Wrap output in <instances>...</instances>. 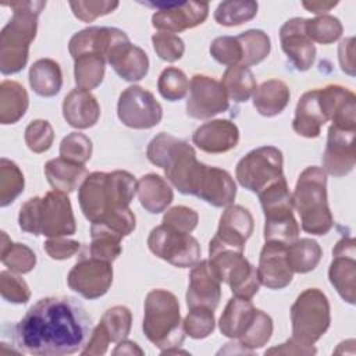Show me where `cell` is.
Segmentation results:
<instances>
[{
    "label": "cell",
    "mask_w": 356,
    "mask_h": 356,
    "mask_svg": "<svg viewBox=\"0 0 356 356\" xmlns=\"http://www.w3.org/2000/svg\"><path fill=\"white\" fill-rule=\"evenodd\" d=\"M157 11L152 15V25L160 32L178 33L203 24L209 15L206 1L179 3H147Z\"/></svg>",
    "instance_id": "cell-15"
},
{
    "label": "cell",
    "mask_w": 356,
    "mask_h": 356,
    "mask_svg": "<svg viewBox=\"0 0 356 356\" xmlns=\"http://www.w3.org/2000/svg\"><path fill=\"white\" fill-rule=\"evenodd\" d=\"M253 232V217L248 209L239 204H229L220 217L216 242L245 250V243Z\"/></svg>",
    "instance_id": "cell-24"
},
{
    "label": "cell",
    "mask_w": 356,
    "mask_h": 356,
    "mask_svg": "<svg viewBox=\"0 0 356 356\" xmlns=\"http://www.w3.org/2000/svg\"><path fill=\"white\" fill-rule=\"evenodd\" d=\"M353 38H346L343 40H341L339 46H338V60H339V65L341 70L353 76L355 75V51H353Z\"/></svg>",
    "instance_id": "cell-58"
},
{
    "label": "cell",
    "mask_w": 356,
    "mask_h": 356,
    "mask_svg": "<svg viewBox=\"0 0 356 356\" xmlns=\"http://www.w3.org/2000/svg\"><path fill=\"white\" fill-rule=\"evenodd\" d=\"M28 79L32 90L42 97L56 96L63 86L61 68L58 63L51 58L35 61L29 68Z\"/></svg>",
    "instance_id": "cell-33"
},
{
    "label": "cell",
    "mask_w": 356,
    "mask_h": 356,
    "mask_svg": "<svg viewBox=\"0 0 356 356\" xmlns=\"http://www.w3.org/2000/svg\"><path fill=\"white\" fill-rule=\"evenodd\" d=\"M118 1H70V7L74 13V15L83 21V22H92L96 18L102 15H107L113 13L118 7Z\"/></svg>",
    "instance_id": "cell-55"
},
{
    "label": "cell",
    "mask_w": 356,
    "mask_h": 356,
    "mask_svg": "<svg viewBox=\"0 0 356 356\" xmlns=\"http://www.w3.org/2000/svg\"><path fill=\"white\" fill-rule=\"evenodd\" d=\"M197 213L186 206H174L163 216V224L171 229L191 234L197 227Z\"/></svg>",
    "instance_id": "cell-54"
},
{
    "label": "cell",
    "mask_w": 356,
    "mask_h": 356,
    "mask_svg": "<svg viewBox=\"0 0 356 356\" xmlns=\"http://www.w3.org/2000/svg\"><path fill=\"white\" fill-rule=\"evenodd\" d=\"M90 227L100 228L104 231H108L120 238L128 236L136 227V218L135 214L131 211L129 207L127 209H118L106 213L100 218L92 222Z\"/></svg>",
    "instance_id": "cell-48"
},
{
    "label": "cell",
    "mask_w": 356,
    "mask_h": 356,
    "mask_svg": "<svg viewBox=\"0 0 356 356\" xmlns=\"http://www.w3.org/2000/svg\"><path fill=\"white\" fill-rule=\"evenodd\" d=\"M44 175L54 191L71 193L79 188L88 177V170L83 164L57 157L44 164Z\"/></svg>",
    "instance_id": "cell-29"
},
{
    "label": "cell",
    "mask_w": 356,
    "mask_h": 356,
    "mask_svg": "<svg viewBox=\"0 0 356 356\" xmlns=\"http://www.w3.org/2000/svg\"><path fill=\"white\" fill-rule=\"evenodd\" d=\"M292 341L302 346H313L330 328V302L318 288L300 292L291 307Z\"/></svg>",
    "instance_id": "cell-10"
},
{
    "label": "cell",
    "mask_w": 356,
    "mask_h": 356,
    "mask_svg": "<svg viewBox=\"0 0 356 356\" xmlns=\"http://www.w3.org/2000/svg\"><path fill=\"white\" fill-rule=\"evenodd\" d=\"M92 150V140L81 132L68 134L60 143V157L78 164H85L90 159Z\"/></svg>",
    "instance_id": "cell-49"
},
{
    "label": "cell",
    "mask_w": 356,
    "mask_h": 356,
    "mask_svg": "<svg viewBox=\"0 0 356 356\" xmlns=\"http://www.w3.org/2000/svg\"><path fill=\"white\" fill-rule=\"evenodd\" d=\"M157 89L165 100L177 102L186 96L189 90V79L182 70L177 67H167L159 76Z\"/></svg>",
    "instance_id": "cell-45"
},
{
    "label": "cell",
    "mask_w": 356,
    "mask_h": 356,
    "mask_svg": "<svg viewBox=\"0 0 356 356\" xmlns=\"http://www.w3.org/2000/svg\"><path fill=\"white\" fill-rule=\"evenodd\" d=\"M182 327L185 334L193 339L207 338L216 327L214 310L204 306L189 309L186 317L182 321Z\"/></svg>",
    "instance_id": "cell-47"
},
{
    "label": "cell",
    "mask_w": 356,
    "mask_h": 356,
    "mask_svg": "<svg viewBox=\"0 0 356 356\" xmlns=\"http://www.w3.org/2000/svg\"><path fill=\"white\" fill-rule=\"evenodd\" d=\"M257 8L259 4L252 0L221 1L214 11V19L222 26L242 25L256 17Z\"/></svg>",
    "instance_id": "cell-40"
},
{
    "label": "cell",
    "mask_w": 356,
    "mask_h": 356,
    "mask_svg": "<svg viewBox=\"0 0 356 356\" xmlns=\"http://www.w3.org/2000/svg\"><path fill=\"white\" fill-rule=\"evenodd\" d=\"M102 327L108 334L111 342H120L127 339L131 325H132V313L125 306H113L104 312L100 318Z\"/></svg>",
    "instance_id": "cell-46"
},
{
    "label": "cell",
    "mask_w": 356,
    "mask_h": 356,
    "mask_svg": "<svg viewBox=\"0 0 356 356\" xmlns=\"http://www.w3.org/2000/svg\"><path fill=\"white\" fill-rule=\"evenodd\" d=\"M356 129H341L330 125L327 146L323 153V170L332 177L348 175L356 163L355 152Z\"/></svg>",
    "instance_id": "cell-19"
},
{
    "label": "cell",
    "mask_w": 356,
    "mask_h": 356,
    "mask_svg": "<svg viewBox=\"0 0 356 356\" xmlns=\"http://www.w3.org/2000/svg\"><path fill=\"white\" fill-rule=\"evenodd\" d=\"M146 156L152 164L164 170L165 178L182 195H196L206 164L197 161L195 149L184 139L160 132L147 145Z\"/></svg>",
    "instance_id": "cell-2"
},
{
    "label": "cell",
    "mask_w": 356,
    "mask_h": 356,
    "mask_svg": "<svg viewBox=\"0 0 356 356\" xmlns=\"http://www.w3.org/2000/svg\"><path fill=\"white\" fill-rule=\"evenodd\" d=\"M209 264L216 277L229 285L234 296L250 300L259 292L257 270L243 256L242 249L225 246L211 239L209 243Z\"/></svg>",
    "instance_id": "cell-9"
},
{
    "label": "cell",
    "mask_w": 356,
    "mask_h": 356,
    "mask_svg": "<svg viewBox=\"0 0 356 356\" xmlns=\"http://www.w3.org/2000/svg\"><path fill=\"white\" fill-rule=\"evenodd\" d=\"M221 85L228 96V100L245 103L256 90V81L252 71L243 65L228 67L221 78Z\"/></svg>",
    "instance_id": "cell-37"
},
{
    "label": "cell",
    "mask_w": 356,
    "mask_h": 356,
    "mask_svg": "<svg viewBox=\"0 0 356 356\" xmlns=\"http://www.w3.org/2000/svg\"><path fill=\"white\" fill-rule=\"evenodd\" d=\"M106 57L99 53H83L74 58V76L78 89L90 92L96 89L104 78Z\"/></svg>",
    "instance_id": "cell-35"
},
{
    "label": "cell",
    "mask_w": 356,
    "mask_h": 356,
    "mask_svg": "<svg viewBox=\"0 0 356 356\" xmlns=\"http://www.w3.org/2000/svg\"><path fill=\"white\" fill-rule=\"evenodd\" d=\"M106 61L124 81L138 82L149 72V57L139 46L131 43L128 35L118 29L107 54Z\"/></svg>",
    "instance_id": "cell-17"
},
{
    "label": "cell",
    "mask_w": 356,
    "mask_h": 356,
    "mask_svg": "<svg viewBox=\"0 0 356 356\" xmlns=\"http://www.w3.org/2000/svg\"><path fill=\"white\" fill-rule=\"evenodd\" d=\"M0 293L4 300L17 305H24L31 298L28 284L13 271L0 273Z\"/></svg>",
    "instance_id": "cell-52"
},
{
    "label": "cell",
    "mask_w": 356,
    "mask_h": 356,
    "mask_svg": "<svg viewBox=\"0 0 356 356\" xmlns=\"http://www.w3.org/2000/svg\"><path fill=\"white\" fill-rule=\"evenodd\" d=\"M273 334V320L263 310H256L252 321L249 323L245 332L238 338L239 345L248 350L259 349L264 346Z\"/></svg>",
    "instance_id": "cell-43"
},
{
    "label": "cell",
    "mask_w": 356,
    "mask_h": 356,
    "mask_svg": "<svg viewBox=\"0 0 356 356\" xmlns=\"http://www.w3.org/2000/svg\"><path fill=\"white\" fill-rule=\"evenodd\" d=\"M113 355H143V350L138 346V343L124 339L120 341L117 348L113 350Z\"/></svg>",
    "instance_id": "cell-61"
},
{
    "label": "cell",
    "mask_w": 356,
    "mask_h": 356,
    "mask_svg": "<svg viewBox=\"0 0 356 356\" xmlns=\"http://www.w3.org/2000/svg\"><path fill=\"white\" fill-rule=\"evenodd\" d=\"M81 248V243L74 239H67L65 236L49 238L43 249L53 260H65L72 257Z\"/></svg>",
    "instance_id": "cell-56"
},
{
    "label": "cell",
    "mask_w": 356,
    "mask_h": 356,
    "mask_svg": "<svg viewBox=\"0 0 356 356\" xmlns=\"http://www.w3.org/2000/svg\"><path fill=\"white\" fill-rule=\"evenodd\" d=\"M292 204L300 217V227L312 235H325L334 225L327 202V174L321 167H306L295 185Z\"/></svg>",
    "instance_id": "cell-6"
},
{
    "label": "cell",
    "mask_w": 356,
    "mask_h": 356,
    "mask_svg": "<svg viewBox=\"0 0 356 356\" xmlns=\"http://www.w3.org/2000/svg\"><path fill=\"white\" fill-rule=\"evenodd\" d=\"M256 310L257 309L252 305L249 299L238 296L231 298L218 321L221 334L227 338L238 339L248 328Z\"/></svg>",
    "instance_id": "cell-32"
},
{
    "label": "cell",
    "mask_w": 356,
    "mask_h": 356,
    "mask_svg": "<svg viewBox=\"0 0 356 356\" xmlns=\"http://www.w3.org/2000/svg\"><path fill=\"white\" fill-rule=\"evenodd\" d=\"M0 259L8 270L17 274H26L36 266L35 252L24 243L13 242L4 231L1 232Z\"/></svg>",
    "instance_id": "cell-38"
},
{
    "label": "cell",
    "mask_w": 356,
    "mask_h": 356,
    "mask_svg": "<svg viewBox=\"0 0 356 356\" xmlns=\"http://www.w3.org/2000/svg\"><path fill=\"white\" fill-rule=\"evenodd\" d=\"M286 246L278 242H266L259 257L257 277L268 289H282L293 278V271L286 259Z\"/></svg>",
    "instance_id": "cell-22"
},
{
    "label": "cell",
    "mask_w": 356,
    "mask_h": 356,
    "mask_svg": "<svg viewBox=\"0 0 356 356\" xmlns=\"http://www.w3.org/2000/svg\"><path fill=\"white\" fill-rule=\"evenodd\" d=\"M259 200L264 213V241L291 245L299 238V225L293 217L292 195L285 177L261 189Z\"/></svg>",
    "instance_id": "cell-8"
},
{
    "label": "cell",
    "mask_w": 356,
    "mask_h": 356,
    "mask_svg": "<svg viewBox=\"0 0 356 356\" xmlns=\"http://www.w3.org/2000/svg\"><path fill=\"white\" fill-rule=\"evenodd\" d=\"M90 238H92V242L89 246L90 257H95L102 261L113 263L122 253V246H121L122 238L108 231L90 227Z\"/></svg>",
    "instance_id": "cell-44"
},
{
    "label": "cell",
    "mask_w": 356,
    "mask_h": 356,
    "mask_svg": "<svg viewBox=\"0 0 356 356\" xmlns=\"http://www.w3.org/2000/svg\"><path fill=\"white\" fill-rule=\"evenodd\" d=\"M195 196L214 207H227L235 200L236 185L228 171L206 165Z\"/></svg>",
    "instance_id": "cell-26"
},
{
    "label": "cell",
    "mask_w": 356,
    "mask_h": 356,
    "mask_svg": "<svg viewBox=\"0 0 356 356\" xmlns=\"http://www.w3.org/2000/svg\"><path fill=\"white\" fill-rule=\"evenodd\" d=\"M25 143L33 153L47 152L54 140V131L47 120H33L25 128Z\"/></svg>",
    "instance_id": "cell-50"
},
{
    "label": "cell",
    "mask_w": 356,
    "mask_h": 356,
    "mask_svg": "<svg viewBox=\"0 0 356 356\" xmlns=\"http://www.w3.org/2000/svg\"><path fill=\"white\" fill-rule=\"evenodd\" d=\"M142 328L146 338L161 352L182 345L185 331L179 302L174 293L165 289H152L146 295Z\"/></svg>",
    "instance_id": "cell-7"
},
{
    "label": "cell",
    "mask_w": 356,
    "mask_h": 356,
    "mask_svg": "<svg viewBox=\"0 0 356 356\" xmlns=\"http://www.w3.org/2000/svg\"><path fill=\"white\" fill-rule=\"evenodd\" d=\"M70 289L85 299H97L107 293L113 284L111 263L95 257L81 259L74 264L67 275Z\"/></svg>",
    "instance_id": "cell-16"
},
{
    "label": "cell",
    "mask_w": 356,
    "mask_h": 356,
    "mask_svg": "<svg viewBox=\"0 0 356 356\" xmlns=\"http://www.w3.org/2000/svg\"><path fill=\"white\" fill-rule=\"evenodd\" d=\"M321 256V246L310 238H298L286 246V259L293 273L306 274L313 271L318 266Z\"/></svg>",
    "instance_id": "cell-36"
},
{
    "label": "cell",
    "mask_w": 356,
    "mask_h": 356,
    "mask_svg": "<svg viewBox=\"0 0 356 356\" xmlns=\"http://www.w3.org/2000/svg\"><path fill=\"white\" fill-rule=\"evenodd\" d=\"M136 193L140 206L150 214L163 213L174 199V193L168 182L153 172L139 178Z\"/></svg>",
    "instance_id": "cell-30"
},
{
    "label": "cell",
    "mask_w": 356,
    "mask_h": 356,
    "mask_svg": "<svg viewBox=\"0 0 356 356\" xmlns=\"http://www.w3.org/2000/svg\"><path fill=\"white\" fill-rule=\"evenodd\" d=\"M291 97L289 88L280 79L264 81L253 93V106L264 117H275L284 111Z\"/></svg>",
    "instance_id": "cell-31"
},
{
    "label": "cell",
    "mask_w": 356,
    "mask_h": 356,
    "mask_svg": "<svg viewBox=\"0 0 356 356\" xmlns=\"http://www.w3.org/2000/svg\"><path fill=\"white\" fill-rule=\"evenodd\" d=\"M152 43L156 54L168 63L178 61L185 53L184 40L175 33L157 32L152 36Z\"/></svg>",
    "instance_id": "cell-53"
},
{
    "label": "cell",
    "mask_w": 356,
    "mask_h": 356,
    "mask_svg": "<svg viewBox=\"0 0 356 356\" xmlns=\"http://www.w3.org/2000/svg\"><path fill=\"white\" fill-rule=\"evenodd\" d=\"M149 250L161 260L179 267H193L200 260V245L191 234H184L165 227L153 228L147 236Z\"/></svg>",
    "instance_id": "cell-12"
},
{
    "label": "cell",
    "mask_w": 356,
    "mask_h": 356,
    "mask_svg": "<svg viewBox=\"0 0 356 356\" xmlns=\"http://www.w3.org/2000/svg\"><path fill=\"white\" fill-rule=\"evenodd\" d=\"M221 299V281L213 273L209 260H199L189 273L186 291L188 309L204 306L216 310Z\"/></svg>",
    "instance_id": "cell-23"
},
{
    "label": "cell",
    "mask_w": 356,
    "mask_h": 356,
    "mask_svg": "<svg viewBox=\"0 0 356 356\" xmlns=\"http://www.w3.org/2000/svg\"><path fill=\"white\" fill-rule=\"evenodd\" d=\"M18 224L25 232L47 238L70 236L76 231L70 197L58 191L28 199L19 209Z\"/></svg>",
    "instance_id": "cell-5"
},
{
    "label": "cell",
    "mask_w": 356,
    "mask_h": 356,
    "mask_svg": "<svg viewBox=\"0 0 356 356\" xmlns=\"http://www.w3.org/2000/svg\"><path fill=\"white\" fill-rule=\"evenodd\" d=\"M229 106L228 96L220 81L196 74L189 82L186 114L196 120H209L224 113Z\"/></svg>",
    "instance_id": "cell-14"
},
{
    "label": "cell",
    "mask_w": 356,
    "mask_h": 356,
    "mask_svg": "<svg viewBox=\"0 0 356 356\" xmlns=\"http://www.w3.org/2000/svg\"><path fill=\"white\" fill-rule=\"evenodd\" d=\"M28 106L29 97L21 83L8 79L0 83V122L3 125L18 122Z\"/></svg>",
    "instance_id": "cell-34"
},
{
    "label": "cell",
    "mask_w": 356,
    "mask_h": 356,
    "mask_svg": "<svg viewBox=\"0 0 356 356\" xmlns=\"http://www.w3.org/2000/svg\"><path fill=\"white\" fill-rule=\"evenodd\" d=\"M327 118L318 102V89L303 93L296 104L292 129L303 138H317Z\"/></svg>",
    "instance_id": "cell-28"
},
{
    "label": "cell",
    "mask_w": 356,
    "mask_h": 356,
    "mask_svg": "<svg viewBox=\"0 0 356 356\" xmlns=\"http://www.w3.org/2000/svg\"><path fill=\"white\" fill-rule=\"evenodd\" d=\"M305 31L313 43L317 42L321 44H331L341 38L343 26L337 17L323 14L317 15L316 18L306 19Z\"/></svg>",
    "instance_id": "cell-42"
},
{
    "label": "cell",
    "mask_w": 356,
    "mask_h": 356,
    "mask_svg": "<svg viewBox=\"0 0 356 356\" xmlns=\"http://www.w3.org/2000/svg\"><path fill=\"white\" fill-rule=\"evenodd\" d=\"M92 334L83 305L71 296L39 299L15 327L17 346L32 355L63 356L81 352Z\"/></svg>",
    "instance_id": "cell-1"
},
{
    "label": "cell",
    "mask_w": 356,
    "mask_h": 356,
    "mask_svg": "<svg viewBox=\"0 0 356 356\" xmlns=\"http://www.w3.org/2000/svg\"><path fill=\"white\" fill-rule=\"evenodd\" d=\"M63 117L72 128H90L100 117L99 102L88 90L72 89L63 100Z\"/></svg>",
    "instance_id": "cell-27"
},
{
    "label": "cell",
    "mask_w": 356,
    "mask_h": 356,
    "mask_svg": "<svg viewBox=\"0 0 356 356\" xmlns=\"http://www.w3.org/2000/svg\"><path fill=\"white\" fill-rule=\"evenodd\" d=\"M331 285L349 305L356 299V241L353 238L339 239L332 249V260L328 268Z\"/></svg>",
    "instance_id": "cell-18"
},
{
    "label": "cell",
    "mask_w": 356,
    "mask_h": 356,
    "mask_svg": "<svg viewBox=\"0 0 356 356\" xmlns=\"http://www.w3.org/2000/svg\"><path fill=\"white\" fill-rule=\"evenodd\" d=\"M317 350L314 346H302L299 343H296L295 341H292V338H289L286 342L281 343L280 346L271 348L268 350H266V355H314Z\"/></svg>",
    "instance_id": "cell-59"
},
{
    "label": "cell",
    "mask_w": 356,
    "mask_h": 356,
    "mask_svg": "<svg viewBox=\"0 0 356 356\" xmlns=\"http://www.w3.org/2000/svg\"><path fill=\"white\" fill-rule=\"evenodd\" d=\"M284 157L274 146H261L243 156L235 168L239 185L250 192L259 193L275 179L284 177Z\"/></svg>",
    "instance_id": "cell-11"
},
{
    "label": "cell",
    "mask_w": 356,
    "mask_h": 356,
    "mask_svg": "<svg viewBox=\"0 0 356 356\" xmlns=\"http://www.w3.org/2000/svg\"><path fill=\"white\" fill-rule=\"evenodd\" d=\"M136 185L135 177L122 170L89 174L78 189V202L83 216L93 222L108 211L129 207Z\"/></svg>",
    "instance_id": "cell-3"
},
{
    "label": "cell",
    "mask_w": 356,
    "mask_h": 356,
    "mask_svg": "<svg viewBox=\"0 0 356 356\" xmlns=\"http://www.w3.org/2000/svg\"><path fill=\"white\" fill-rule=\"evenodd\" d=\"M306 18L295 17L280 29L281 49L298 71H307L316 60V46L305 31Z\"/></svg>",
    "instance_id": "cell-20"
},
{
    "label": "cell",
    "mask_w": 356,
    "mask_h": 356,
    "mask_svg": "<svg viewBox=\"0 0 356 356\" xmlns=\"http://www.w3.org/2000/svg\"><path fill=\"white\" fill-rule=\"evenodd\" d=\"M192 142L206 153H225L238 145L239 129L229 120H211L193 132Z\"/></svg>",
    "instance_id": "cell-25"
},
{
    "label": "cell",
    "mask_w": 356,
    "mask_h": 356,
    "mask_svg": "<svg viewBox=\"0 0 356 356\" xmlns=\"http://www.w3.org/2000/svg\"><path fill=\"white\" fill-rule=\"evenodd\" d=\"M25 179L19 167L3 157L0 160V206L11 204L24 191Z\"/></svg>",
    "instance_id": "cell-41"
},
{
    "label": "cell",
    "mask_w": 356,
    "mask_h": 356,
    "mask_svg": "<svg viewBox=\"0 0 356 356\" xmlns=\"http://www.w3.org/2000/svg\"><path fill=\"white\" fill-rule=\"evenodd\" d=\"M318 102L327 121L341 129H356V97L341 85H327L318 89Z\"/></svg>",
    "instance_id": "cell-21"
},
{
    "label": "cell",
    "mask_w": 356,
    "mask_h": 356,
    "mask_svg": "<svg viewBox=\"0 0 356 356\" xmlns=\"http://www.w3.org/2000/svg\"><path fill=\"white\" fill-rule=\"evenodd\" d=\"M117 115L120 121L134 129H150L163 118V107L152 92L132 85L118 97Z\"/></svg>",
    "instance_id": "cell-13"
},
{
    "label": "cell",
    "mask_w": 356,
    "mask_h": 356,
    "mask_svg": "<svg viewBox=\"0 0 356 356\" xmlns=\"http://www.w3.org/2000/svg\"><path fill=\"white\" fill-rule=\"evenodd\" d=\"M110 342H111V339H110L108 334L106 332V330L99 323L92 330V334H90L86 345L82 348V350L79 353L83 355V356H88V355H93V356L104 355L107 352V348H108Z\"/></svg>",
    "instance_id": "cell-57"
},
{
    "label": "cell",
    "mask_w": 356,
    "mask_h": 356,
    "mask_svg": "<svg viewBox=\"0 0 356 356\" xmlns=\"http://www.w3.org/2000/svg\"><path fill=\"white\" fill-rule=\"evenodd\" d=\"M13 10V17L0 33V71L13 75L24 70L29 57V46L38 31V17L46 1L3 3Z\"/></svg>",
    "instance_id": "cell-4"
},
{
    "label": "cell",
    "mask_w": 356,
    "mask_h": 356,
    "mask_svg": "<svg viewBox=\"0 0 356 356\" xmlns=\"http://www.w3.org/2000/svg\"><path fill=\"white\" fill-rule=\"evenodd\" d=\"M338 4V1H303L302 6L317 15H323L327 14L331 8H334Z\"/></svg>",
    "instance_id": "cell-60"
},
{
    "label": "cell",
    "mask_w": 356,
    "mask_h": 356,
    "mask_svg": "<svg viewBox=\"0 0 356 356\" xmlns=\"http://www.w3.org/2000/svg\"><path fill=\"white\" fill-rule=\"evenodd\" d=\"M242 47V60L239 65L252 67L267 58L271 50L268 35L261 29H249L236 36Z\"/></svg>",
    "instance_id": "cell-39"
},
{
    "label": "cell",
    "mask_w": 356,
    "mask_h": 356,
    "mask_svg": "<svg viewBox=\"0 0 356 356\" xmlns=\"http://www.w3.org/2000/svg\"><path fill=\"white\" fill-rule=\"evenodd\" d=\"M211 57L222 65H239L242 60V47L236 36H218L210 44Z\"/></svg>",
    "instance_id": "cell-51"
}]
</instances>
